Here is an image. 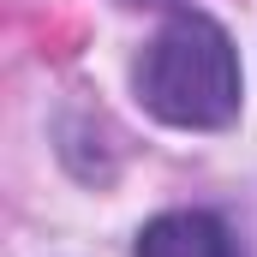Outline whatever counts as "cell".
<instances>
[{
    "label": "cell",
    "instance_id": "obj_1",
    "mask_svg": "<svg viewBox=\"0 0 257 257\" xmlns=\"http://www.w3.org/2000/svg\"><path fill=\"white\" fill-rule=\"evenodd\" d=\"M138 96L168 126H227L239 114V60L215 18L180 12L138 60Z\"/></svg>",
    "mask_w": 257,
    "mask_h": 257
},
{
    "label": "cell",
    "instance_id": "obj_2",
    "mask_svg": "<svg viewBox=\"0 0 257 257\" xmlns=\"http://www.w3.org/2000/svg\"><path fill=\"white\" fill-rule=\"evenodd\" d=\"M138 257H233L227 245V227L203 209H180V215H162L144 227Z\"/></svg>",
    "mask_w": 257,
    "mask_h": 257
},
{
    "label": "cell",
    "instance_id": "obj_3",
    "mask_svg": "<svg viewBox=\"0 0 257 257\" xmlns=\"http://www.w3.org/2000/svg\"><path fill=\"white\" fill-rule=\"evenodd\" d=\"M132 6H168V0H132Z\"/></svg>",
    "mask_w": 257,
    "mask_h": 257
}]
</instances>
